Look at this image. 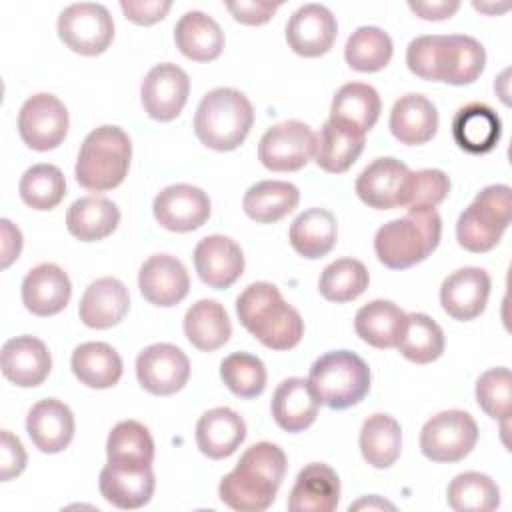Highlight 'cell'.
I'll list each match as a JSON object with an SVG mask.
<instances>
[{"instance_id": "obj_1", "label": "cell", "mask_w": 512, "mask_h": 512, "mask_svg": "<svg viewBox=\"0 0 512 512\" xmlns=\"http://www.w3.org/2000/svg\"><path fill=\"white\" fill-rule=\"evenodd\" d=\"M406 64L412 74L452 86L472 84L484 70V46L466 34H426L406 48Z\"/></svg>"}, {"instance_id": "obj_2", "label": "cell", "mask_w": 512, "mask_h": 512, "mask_svg": "<svg viewBox=\"0 0 512 512\" xmlns=\"http://www.w3.org/2000/svg\"><path fill=\"white\" fill-rule=\"evenodd\" d=\"M286 454L272 442L252 444L218 486L220 500L238 512H262L272 506L286 474Z\"/></svg>"}, {"instance_id": "obj_3", "label": "cell", "mask_w": 512, "mask_h": 512, "mask_svg": "<svg viewBox=\"0 0 512 512\" xmlns=\"http://www.w3.org/2000/svg\"><path fill=\"white\" fill-rule=\"evenodd\" d=\"M240 324L266 348L290 350L304 336V320L270 282H254L236 298Z\"/></svg>"}, {"instance_id": "obj_4", "label": "cell", "mask_w": 512, "mask_h": 512, "mask_svg": "<svg viewBox=\"0 0 512 512\" xmlns=\"http://www.w3.org/2000/svg\"><path fill=\"white\" fill-rule=\"evenodd\" d=\"M442 218L436 208H408L406 216L382 224L374 236L378 260L392 268L404 270L426 260L438 246Z\"/></svg>"}, {"instance_id": "obj_5", "label": "cell", "mask_w": 512, "mask_h": 512, "mask_svg": "<svg viewBox=\"0 0 512 512\" xmlns=\"http://www.w3.org/2000/svg\"><path fill=\"white\" fill-rule=\"evenodd\" d=\"M254 122L250 100L236 88H214L206 92L196 108L194 132L198 140L218 152L238 148Z\"/></svg>"}, {"instance_id": "obj_6", "label": "cell", "mask_w": 512, "mask_h": 512, "mask_svg": "<svg viewBox=\"0 0 512 512\" xmlns=\"http://www.w3.org/2000/svg\"><path fill=\"white\" fill-rule=\"evenodd\" d=\"M132 142L120 126H98L82 142L76 160V182L90 192H106L124 182Z\"/></svg>"}, {"instance_id": "obj_7", "label": "cell", "mask_w": 512, "mask_h": 512, "mask_svg": "<svg viewBox=\"0 0 512 512\" xmlns=\"http://www.w3.org/2000/svg\"><path fill=\"white\" fill-rule=\"evenodd\" d=\"M308 382L320 404L332 410H346L368 394L370 368L350 350H332L314 360Z\"/></svg>"}, {"instance_id": "obj_8", "label": "cell", "mask_w": 512, "mask_h": 512, "mask_svg": "<svg viewBox=\"0 0 512 512\" xmlns=\"http://www.w3.org/2000/svg\"><path fill=\"white\" fill-rule=\"evenodd\" d=\"M510 186L492 184L476 194L472 204L458 216L456 238L468 252L492 250L510 224Z\"/></svg>"}, {"instance_id": "obj_9", "label": "cell", "mask_w": 512, "mask_h": 512, "mask_svg": "<svg viewBox=\"0 0 512 512\" xmlns=\"http://www.w3.org/2000/svg\"><path fill=\"white\" fill-rule=\"evenodd\" d=\"M58 36L76 54L98 56L114 38V20L104 4L76 2L58 16Z\"/></svg>"}, {"instance_id": "obj_10", "label": "cell", "mask_w": 512, "mask_h": 512, "mask_svg": "<svg viewBox=\"0 0 512 512\" xmlns=\"http://www.w3.org/2000/svg\"><path fill=\"white\" fill-rule=\"evenodd\" d=\"M478 440V424L464 410L434 414L420 432V450L432 462H458L466 458Z\"/></svg>"}, {"instance_id": "obj_11", "label": "cell", "mask_w": 512, "mask_h": 512, "mask_svg": "<svg viewBox=\"0 0 512 512\" xmlns=\"http://www.w3.org/2000/svg\"><path fill=\"white\" fill-rule=\"evenodd\" d=\"M316 150V134L306 122L284 120L268 128L258 144V160L272 172H296Z\"/></svg>"}, {"instance_id": "obj_12", "label": "cell", "mask_w": 512, "mask_h": 512, "mask_svg": "<svg viewBox=\"0 0 512 512\" xmlns=\"http://www.w3.org/2000/svg\"><path fill=\"white\" fill-rule=\"evenodd\" d=\"M66 106L48 92L30 96L18 112V132L26 146L38 152L60 146L68 132Z\"/></svg>"}, {"instance_id": "obj_13", "label": "cell", "mask_w": 512, "mask_h": 512, "mask_svg": "<svg viewBox=\"0 0 512 512\" xmlns=\"http://www.w3.org/2000/svg\"><path fill=\"white\" fill-rule=\"evenodd\" d=\"M136 376L140 386L150 394L170 396L182 390L188 382L190 362L174 344H150L136 358Z\"/></svg>"}, {"instance_id": "obj_14", "label": "cell", "mask_w": 512, "mask_h": 512, "mask_svg": "<svg viewBox=\"0 0 512 512\" xmlns=\"http://www.w3.org/2000/svg\"><path fill=\"white\" fill-rule=\"evenodd\" d=\"M188 92V74L172 62L152 66L140 86V98L146 114L160 122H170L182 112Z\"/></svg>"}, {"instance_id": "obj_15", "label": "cell", "mask_w": 512, "mask_h": 512, "mask_svg": "<svg viewBox=\"0 0 512 512\" xmlns=\"http://www.w3.org/2000/svg\"><path fill=\"white\" fill-rule=\"evenodd\" d=\"M152 210L162 228L170 232H190L208 220L210 198L198 186L170 184L156 194Z\"/></svg>"}, {"instance_id": "obj_16", "label": "cell", "mask_w": 512, "mask_h": 512, "mask_svg": "<svg viewBox=\"0 0 512 512\" xmlns=\"http://www.w3.org/2000/svg\"><path fill=\"white\" fill-rule=\"evenodd\" d=\"M410 172L412 170L404 162L392 156L376 158L356 178V194L364 204L376 210L404 206Z\"/></svg>"}, {"instance_id": "obj_17", "label": "cell", "mask_w": 512, "mask_h": 512, "mask_svg": "<svg viewBox=\"0 0 512 512\" xmlns=\"http://www.w3.org/2000/svg\"><path fill=\"white\" fill-rule=\"evenodd\" d=\"M338 34V24L334 14L324 4H304L300 6L286 24L288 46L306 58H316L326 54Z\"/></svg>"}, {"instance_id": "obj_18", "label": "cell", "mask_w": 512, "mask_h": 512, "mask_svg": "<svg viewBox=\"0 0 512 512\" xmlns=\"http://www.w3.org/2000/svg\"><path fill=\"white\" fill-rule=\"evenodd\" d=\"M490 296V276L484 268L464 266L444 278L440 304L448 316L460 322L474 320L486 308Z\"/></svg>"}, {"instance_id": "obj_19", "label": "cell", "mask_w": 512, "mask_h": 512, "mask_svg": "<svg viewBox=\"0 0 512 512\" xmlns=\"http://www.w3.org/2000/svg\"><path fill=\"white\" fill-rule=\"evenodd\" d=\"M194 266L204 284L230 288L244 272V254L236 240L222 234L202 238L194 248Z\"/></svg>"}, {"instance_id": "obj_20", "label": "cell", "mask_w": 512, "mask_h": 512, "mask_svg": "<svg viewBox=\"0 0 512 512\" xmlns=\"http://www.w3.org/2000/svg\"><path fill=\"white\" fill-rule=\"evenodd\" d=\"M138 286L150 304L170 308L186 298L190 276L176 256L154 254L140 266Z\"/></svg>"}, {"instance_id": "obj_21", "label": "cell", "mask_w": 512, "mask_h": 512, "mask_svg": "<svg viewBox=\"0 0 512 512\" xmlns=\"http://www.w3.org/2000/svg\"><path fill=\"white\" fill-rule=\"evenodd\" d=\"M0 366L6 380L20 388L42 384L52 370V356L36 336H16L4 342Z\"/></svg>"}, {"instance_id": "obj_22", "label": "cell", "mask_w": 512, "mask_h": 512, "mask_svg": "<svg viewBox=\"0 0 512 512\" xmlns=\"http://www.w3.org/2000/svg\"><path fill=\"white\" fill-rule=\"evenodd\" d=\"M72 296L68 274L52 264L42 262L34 266L22 280V302L28 312L36 316H52L66 308Z\"/></svg>"}, {"instance_id": "obj_23", "label": "cell", "mask_w": 512, "mask_h": 512, "mask_svg": "<svg viewBox=\"0 0 512 512\" xmlns=\"http://www.w3.org/2000/svg\"><path fill=\"white\" fill-rule=\"evenodd\" d=\"M26 432L40 452H62L74 436V414L56 398L40 400L26 416Z\"/></svg>"}, {"instance_id": "obj_24", "label": "cell", "mask_w": 512, "mask_h": 512, "mask_svg": "<svg viewBox=\"0 0 512 512\" xmlns=\"http://www.w3.org/2000/svg\"><path fill=\"white\" fill-rule=\"evenodd\" d=\"M340 500V478L322 462L306 464L290 490L288 510L292 512H332Z\"/></svg>"}, {"instance_id": "obj_25", "label": "cell", "mask_w": 512, "mask_h": 512, "mask_svg": "<svg viewBox=\"0 0 512 512\" xmlns=\"http://www.w3.org/2000/svg\"><path fill=\"white\" fill-rule=\"evenodd\" d=\"M130 308V294L124 282L112 276L94 280L82 294L78 316L88 328L104 330L116 326Z\"/></svg>"}, {"instance_id": "obj_26", "label": "cell", "mask_w": 512, "mask_h": 512, "mask_svg": "<svg viewBox=\"0 0 512 512\" xmlns=\"http://www.w3.org/2000/svg\"><path fill=\"white\" fill-rule=\"evenodd\" d=\"M320 400L306 378L282 380L272 394V418L286 432L306 430L318 416Z\"/></svg>"}, {"instance_id": "obj_27", "label": "cell", "mask_w": 512, "mask_h": 512, "mask_svg": "<svg viewBox=\"0 0 512 512\" xmlns=\"http://www.w3.org/2000/svg\"><path fill=\"white\" fill-rule=\"evenodd\" d=\"M246 438V424L232 408L218 406L204 412L196 424V444L212 460L232 456Z\"/></svg>"}, {"instance_id": "obj_28", "label": "cell", "mask_w": 512, "mask_h": 512, "mask_svg": "<svg viewBox=\"0 0 512 512\" xmlns=\"http://www.w3.org/2000/svg\"><path fill=\"white\" fill-rule=\"evenodd\" d=\"M438 130V110L422 94L400 96L390 110V132L408 146L426 144Z\"/></svg>"}, {"instance_id": "obj_29", "label": "cell", "mask_w": 512, "mask_h": 512, "mask_svg": "<svg viewBox=\"0 0 512 512\" xmlns=\"http://www.w3.org/2000/svg\"><path fill=\"white\" fill-rule=\"evenodd\" d=\"M100 494L106 502L122 510H136L150 502L154 494V472L146 468H120L106 464L100 470Z\"/></svg>"}, {"instance_id": "obj_30", "label": "cell", "mask_w": 512, "mask_h": 512, "mask_svg": "<svg viewBox=\"0 0 512 512\" xmlns=\"http://www.w3.org/2000/svg\"><path fill=\"white\" fill-rule=\"evenodd\" d=\"M500 134V118L488 104H466L458 108L452 118V136L456 144L470 154H486L494 150Z\"/></svg>"}, {"instance_id": "obj_31", "label": "cell", "mask_w": 512, "mask_h": 512, "mask_svg": "<svg viewBox=\"0 0 512 512\" xmlns=\"http://www.w3.org/2000/svg\"><path fill=\"white\" fill-rule=\"evenodd\" d=\"M174 40L178 50L196 62L216 60L224 48V32L220 24L200 10H190L180 16L174 26Z\"/></svg>"}, {"instance_id": "obj_32", "label": "cell", "mask_w": 512, "mask_h": 512, "mask_svg": "<svg viewBox=\"0 0 512 512\" xmlns=\"http://www.w3.org/2000/svg\"><path fill=\"white\" fill-rule=\"evenodd\" d=\"M362 150L364 134L328 118L316 136L314 158L322 170L330 174H342L358 160Z\"/></svg>"}, {"instance_id": "obj_33", "label": "cell", "mask_w": 512, "mask_h": 512, "mask_svg": "<svg viewBox=\"0 0 512 512\" xmlns=\"http://www.w3.org/2000/svg\"><path fill=\"white\" fill-rule=\"evenodd\" d=\"M406 312L390 300L364 304L354 318L356 334L374 348H394L406 330Z\"/></svg>"}, {"instance_id": "obj_34", "label": "cell", "mask_w": 512, "mask_h": 512, "mask_svg": "<svg viewBox=\"0 0 512 512\" xmlns=\"http://www.w3.org/2000/svg\"><path fill=\"white\" fill-rule=\"evenodd\" d=\"M120 224L118 206L102 196H82L66 212L68 232L82 242H96L110 236Z\"/></svg>"}, {"instance_id": "obj_35", "label": "cell", "mask_w": 512, "mask_h": 512, "mask_svg": "<svg viewBox=\"0 0 512 512\" xmlns=\"http://www.w3.org/2000/svg\"><path fill=\"white\" fill-rule=\"evenodd\" d=\"M380 108L382 102L376 88L364 82H348L336 90L330 104V118L366 134L374 128Z\"/></svg>"}, {"instance_id": "obj_36", "label": "cell", "mask_w": 512, "mask_h": 512, "mask_svg": "<svg viewBox=\"0 0 512 512\" xmlns=\"http://www.w3.org/2000/svg\"><path fill=\"white\" fill-rule=\"evenodd\" d=\"M336 218L326 208H308L290 224L292 248L310 260L326 256L336 244Z\"/></svg>"}, {"instance_id": "obj_37", "label": "cell", "mask_w": 512, "mask_h": 512, "mask_svg": "<svg viewBox=\"0 0 512 512\" xmlns=\"http://www.w3.org/2000/svg\"><path fill=\"white\" fill-rule=\"evenodd\" d=\"M72 372L88 388H112L122 378V358L106 342H84L72 352Z\"/></svg>"}, {"instance_id": "obj_38", "label": "cell", "mask_w": 512, "mask_h": 512, "mask_svg": "<svg viewBox=\"0 0 512 512\" xmlns=\"http://www.w3.org/2000/svg\"><path fill=\"white\" fill-rule=\"evenodd\" d=\"M300 202V192L284 180H262L252 184L242 200L248 218L260 224H272L288 216Z\"/></svg>"}, {"instance_id": "obj_39", "label": "cell", "mask_w": 512, "mask_h": 512, "mask_svg": "<svg viewBox=\"0 0 512 512\" xmlns=\"http://www.w3.org/2000/svg\"><path fill=\"white\" fill-rule=\"evenodd\" d=\"M184 334L198 350L212 352L230 340L232 324L228 312L216 300H198L184 316Z\"/></svg>"}, {"instance_id": "obj_40", "label": "cell", "mask_w": 512, "mask_h": 512, "mask_svg": "<svg viewBox=\"0 0 512 512\" xmlns=\"http://www.w3.org/2000/svg\"><path fill=\"white\" fill-rule=\"evenodd\" d=\"M108 464L120 468H146L154 460V440L136 420L118 422L106 440Z\"/></svg>"}, {"instance_id": "obj_41", "label": "cell", "mask_w": 512, "mask_h": 512, "mask_svg": "<svg viewBox=\"0 0 512 512\" xmlns=\"http://www.w3.org/2000/svg\"><path fill=\"white\" fill-rule=\"evenodd\" d=\"M402 448V430L396 418L376 412L360 428V452L374 468H390Z\"/></svg>"}, {"instance_id": "obj_42", "label": "cell", "mask_w": 512, "mask_h": 512, "mask_svg": "<svg viewBox=\"0 0 512 512\" xmlns=\"http://www.w3.org/2000/svg\"><path fill=\"white\" fill-rule=\"evenodd\" d=\"M406 330L396 344L400 354L414 364H428L444 352V332L436 320L422 312L406 314Z\"/></svg>"}, {"instance_id": "obj_43", "label": "cell", "mask_w": 512, "mask_h": 512, "mask_svg": "<svg viewBox=\"0 0 512 512\" xmlns=\"http://www.w3.org/2000/svg\"><path fill=\"white\" fill-rule=\"evenodd\" d=\"M448 506L456 512H490L500 506V488L482 472H462L446 490Z\"/></svg>"}, {"instance_id": "obj_44", "label": "cell", "mask_w": 512, "mask_h": 512, "mask_svg": "<svg viewBox=\"0 0 512 512\" xmlns=\"http://www.w3.org/2000/svg\"><path fill=\"white\" fill-rule=\"evenodd\" d=\"M392 38L378 26L356 28L344 48V58L358 72H378L392 58Z\"/></svg>"}, {"instance_id": "obj_45", "label": "cell", "mask_w": 512, "mask_h": 512, "mask_svg": "<svg viewBox=\"0 0 512 512\" xmlns=\"http://www.w3.org/2000/svg\"><path fill=\"white\" fill-rule=\"evenodd\" d=\"M366 266L356 258H338L330 262L318 280L320 294L330 302H350L368 288Z\"/></svg>"}, {"instance_id": "obj_46", "label": "cell", "mask_w": 512, "mask_h": 512, "mask_svg": "<svg viewBox=\"0 0 512 512\" xmlns=\"http://www.w3.org/2000/svg\"><path fill=\"white\" fill-rule=\"evenodd\" d=\"M18 190H20V198L30 208L52 210L62 202L66 194V180L58 166L34 164L22 174Z\"/></svg>"}, {"instance_id": "obj_47", "label": "cell", "mask_w": 512, "mask_h": 512, "mask_svg": "<svg viewBox=\"0 0 512 512\" xmlns=\"http://www.w3.org/2000/svg\"><path fill=\"white\" fill-rule=\"evenodd\" d=\"M220 378L240 398H256L266 388V368L258 356L234 352L220 362Z\"/></svg>"}, {"instance_id": "obj_48", "label": "cell", "mask_w": 512, "mask_h": 512, "mask_svg": "<svg viewBox=\"0 0 512 512\" xmlns=\"http://www.w3.org/2000/svg\"><path fill=\"white\" fill-rule=\"evenodd\" d=\"M478 406L494 420H508L512 406V376L506 366L490 368L476 380Z\"/></svg>"}, {"instance_id": "obj_49", "label": "cell", "mask_w": 512, "mask_h": 512, "mask_svg": "<svg viewBox=\"0 0 512 512\" xmlns=\"http://www.w3.org/2000/svg\"><path fill=\"white\" fill-rule=\"evenodd\" d=\"M448 192H450V178L442 170L424 168L418 172H410L406 194H404V206L434 208L448 196Z\"/></svg>"}, {"instance_id": "obj_50", "label": "cell", "mask_w": 512, "mask_h": 512, "mask_svg": "<svg viewBox=\"0 0 512 512\" xmlns=\"http://www.w3.org/2000/svg\"><path fill=\"white\" fill-rule=\"evenodd\" d=\"M26 450L22 442L10 432L2 430L0 434V480L8 482L20 476L26 468Z\"/></svg>"}, {"instance_id": "obj_51", "label": "cell", "mask_w": 512, "mask_h": 512, "mask_svg": "<svg viewBox=\"0 0 512 512\" xmlns=\"http://www.w3.org/2000/svg\"><path fill=\"white\" fill-rule=\"evenodd\" d=\"M170 0H120V8L124 16L134 24H154L160 22L170 10Z\"/></svg>"}, {"instance_id": "obj_52", "label": "cell", "mask_w": 512, "mask_h": 512, "mask_svg": "<svg viewBox=\"0 0 512 512\" xmlns=\"http://www.w3.org/2000/svg\"><path fill=\"white\" fill-rule=\"evenodd\" d=\"M226 8L234 16V20L248 26H260L274 16V12L280 8V2L238 0V2H226Z\"/></svg>"}, {"instance_id": "obj_53", "label": "cell", "mask_w": 512, "mask_h": 512, "mask_svg": "<svg viewBox=\"0 0 512 512\" xmlns=\"http://www.w3.org/2000/svg\"><path fill=\"white\" fill-rule=\"evenodd\" d=\"M408 8L424 20H446L460 8V2L458 0H432V2H412L410 0Z\"/></svg>"}, {"instance_id": "obj_54", "label": "cell", "mask_w": 512, "mask_h": 512, "mask_svg": "<svg viewBox=\"0 0 512 512\" xmlns=\"http://www.w3.org/2000/svg\"><path fill=\"white\" fill-rule=\"evenodd\" d=\"M0 226H2V266L6 268L20 256L22 232L8 218H2Z\"/></svg>"}, {"instance_id": "obj_55", "label": "cell", "mask_w": 512, "mask_h": 512, "mask_svg": "<svg viewBox=\"0 0 512 512\" xmlns=\"http://www.w3.org/2000/svg\"><path fill=\"white\" fill-rule=\"evenodd\" d=\"M360 508H368V510L370 508H390V510H394V506L390 502H384L378 496H370V498H364L356 504H350V510H360Z\"/></svg>"}]
</instances>
